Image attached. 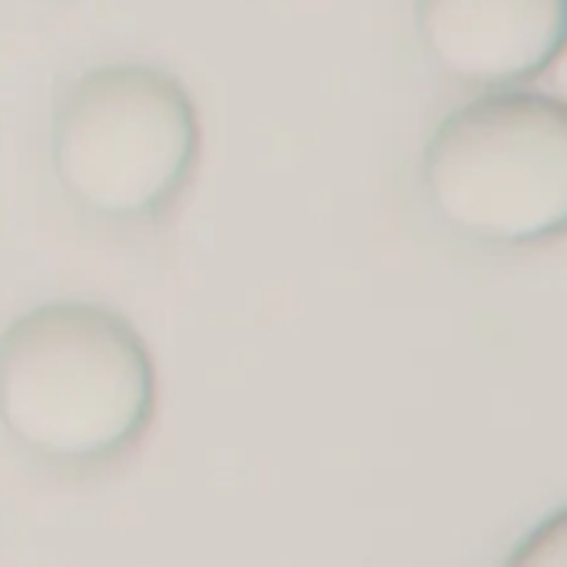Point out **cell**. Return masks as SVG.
Instances as JSON below:
<instances>
[{"mask_svg": "<svg viewBox=\"0 0 567 567\" xmlns=\"http://www.w3.org/2000/svg\"><path fill=\"white\" fill-rule=\"evenodd\" d=\"M156 419V365L136 326L86 299L43 302L0 332V429L30 458L93 472Z\"/></svg>", "mask_w": 567, "mask_h": 567, "instance_id": "6da1fadb", "label": "cell"}, {"mask_svg": "<svg viewBox=\"0 0 567 567\" xmlns=\"http://www.w3.org/2000/svg\"><path fill=\"white\" fill-rule=\"evenodd\" d=\"M203 153L199 110L163 66L103 63L80 73L50 120V163L66 199L103 226L159 223Z\"/></svg>", "mask_w": 567, "mask_h": 567, "instance_id": "7a4b0ae2", "label": "cell"}, {"mask_svg": "<svg viewBox=\"0 0 567 567\" xmlns=\"http://www.w3.org/2000/svg\"><path fill=\"white\" fill-rule=\"evenodd\" d=\"M429 206L455 233L498 249H532L567 226V106L532 90H498L452 110L425 143Z\"/></svg>", "mask_w": 567, "mask_h": 567, "instance_id": "3957f363", "label": "cell"}, {"mask_svg": "<svg viewBox=\"0 0 567 567\" xmlns=\"http://www.w3.org/2000/svg\"><path fill=\"white\" fill-rule=\"evenodd\" d=\"M415 30L455 83L518 90L565 53L567 0H415Z\"/></svg>", "mask_w": 567, "mask_h": 567, "instance_id": "277c9868", "label": "cell"}, {"mask_svg": "<svg viewBox=\"0 0 567 567\" xmlns=\"http://www.w3.org/2000/svg\"><path fill=\"white\" fill-rule=\"evenodd\" d=\"M505 567H567V512L558 508L538 522L522 545L508 555Z\"/></svg>", "mask_w": 567, "mask_h": 567, "instance_id": "5b68a950", "label": "cell"}]
</instances>
